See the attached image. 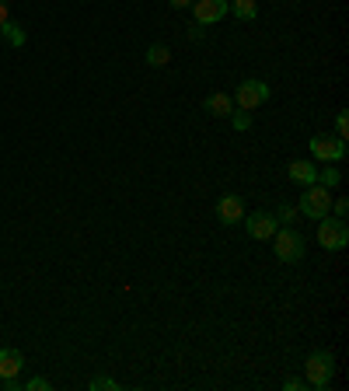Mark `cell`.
<instances>
[{
	"mask_svg": "<svg viewBox=\"0 0 349 391\" xmlns=\"http://www.w3.org/2000/svg\"><path fill=\"white\" fill-rule=\"evenodd\" d=\"M276 259L279 262H301L304 259V234L294 231V227H276Z\"/></svg>",
	"mask_w": 349,
	"mask_h": 391,
	"instance_id": "3",
	"label": "cell"
},
{
	"mask_svg": "<svg viewBox=\"0 0 349 391\" xmlns=\"http://www.w3.org/2000/svg\"><path fill=\"white\" fill-rule=\"evenodd\" d=\"M217 217L223 220V224H241V217H245L241 199H238V196H223L217 203Z\"/></svg>",
	"mask_w": 349,
	"mask_h": 391,
	"instance_id": "10",
	"label": "cell"
},
{
	"mask_svg": "<svg viewBox=\"0 0 349 391\" xmlns=\"http://www.w3.org/2000/svg\"><path fill=\"white\" fill-rule=\"evenodd\" d=\"M328 210H332V196H328V189L325 185H318V182H311L304 189V196H301V214L311 220H321L328 217Z\"/></svg>",
	"mask_w": 349,
	"mask_h": 391,
	"instance_id": "4",
	"label": "cell"
},
{
	"mask_svg": "<svg viewBox=\"0 0 349 391\" xmlns=\"http://www.w3.org/2000/svg\"><path fill=\"white\" fill-rule=\"evenodd\" d=\"M172 7H192V0H168Z\"/></svg>",
	"mask_w": 349,
	"mask_h": 391,
	"instance_id": "25",
	"label": "cell"
},
{
	"mask_svg": "<svg viewBox=\"0 0 349 391\" xmlns=\"http://www.w3.org/2000/svg\"><path fill=\"white\" fill-rule=\"evenodd\" d=\"M304 374H307V385L318 391H328L332 385V374H336V356L332 353H325V349H318V353H311L304 363Z\"/></svg>",
	"mask_w": 349,
	"mask_h": 391,
	"instance_id": "1",
	"label": "cell"
},
{
	"mask_svg": "<svg viewBox=\"0 0 349 391\" xmlns=\"http://www.w3.org/2000/svg\"><path fill=\"white\" fill-rule=\"evenodd\" d=\"M311 154L325 165H336V161H346V140L339 136H328V133H318L311 136Z\"/></svg>",
	"mask_w": 349,
	"mask_h": 391,
	"instance_id": "5",
	"label": "cell"
},
{
	"mask_svg": "<svg viewBox=\"0 0 349 391\" xmlns=\"http://www.w3.org/2000/svg\"><path fill=\"white\" fill-rule=\"evenodd\" d=\"M231 123H234V130L238 133H245V130H252V116L241 109V112H231Z\"/></svg>",
	"mask_w": 349,
	"mask_h": 391,
	"instance_id": "18",
	"label": "cell"
},
{
	"mask_svg": "<svg viewBox=\"0 0 349 391\" xmlns=\"http://www.w3.org/2000/svg\"><path fill=\"white\" fill-rule=\"evenodd\" d=\"M172 60V53H168V45H161V43H154L150 49H147V63L150 67H165Z\"/></svg>",
	"mask_w": 349,
	"mask_h": 391,
	"instance_id": "15",
	"label": "cell"
},
{
	"mask_svg": "<svg viewBox=\"0 0 349 391\" xmlns=\"http://www.w3.org/2000/svg\"><path fill=\"white\" fill-rule=\"evenodd\" d=\"M87 388L91 391H119V381H112V378H105V374H98V378H91V381H87Z\"/></svg>",
	"mask_w": 349,
	"mask_h": 391,
	"instance_id": "16",
	"label": "cell"
},
{
	"mask_svg": "<svg viewBox=\"0 0 349 391\" xmlns=\"http://www.w3.org/2000/svg\"><path fill=\"white\" fill-rule=\"evenodd\" d=\"M336 136H339V140H346V136H349V116H346V112H339V116H336Z\"/></svg>",
	"mask_w": 349,
	"mask_h": 391,
	"instance_id": "19",
	"label": "cell"
},
{
	"mask_svg": "<svg viewBox=\"0 0 349 391\" xmlns=\"http://www.w3.org/2000/svg\"><path fill=\"white\" fill-rule=\"evenodd\" d=\"M332 210H336V217H343V220H346L349 203H346V199H336V203H332Z\"/></svg>",
	"mask_w": 349,
	"mask_h": 391,
	"instance_id": "22",
	"label": "cell"
},
{
	"mask_svg": "<svg viewBox=\"0 0 349 391\" xmlns=\"http://www.w3.org/2000/svg\"><path fill=\"white\" fill-rule=\"evenodd\" d=\"M21 367H25V356H21V349H14V346H4V349H0V381H11V378H18V374H21Z\"/></svg>",
	"mask_w": 349,
	"mask_h": 391,
	"instance_id": "9",
	"label": "cell"
},
{
	"mask_svg": "<svg viewBox=\"0 0 349 391\" xmlns=\"http://www.w3.org/2000/svg\"><path fill=\"white\" fill-rule=\"evenodd\" d=\"M7 21V0H0V25Z\"/></svg>",
	"mask_w": 349,
	"mask_h": 391,
	"instance_id": "24",
	"label": "cell"
},
{
	"mask_svg": "<svg viewBox=\"0 0 349 391\" xmlns=\"http://www.w3.org/2000/svg\"><path fill=\"white\" fill-rule=\"evenodd\" d=\"M192 14H196V25H217L227 14V0H192Z\"/></svg>",
	"mask_w": 349,
	"mask_h": 391,
	"instance_id": "7",
	"label": "cell"
},
{
	"mask_svg": "<svg viewBox=\"0 0 349 391\" xmlns=\"http://www.w3.org/2000/svg\"><path fill=\"white\" fill-rule=\"evenodd\" d=\"M349 241V227L343 217H321L318 224V245L321 248H328V252H339V248H346Z\"/></svg>",
	"mask_w": 349,
	"mask_h": 391,
	"instance_id": "2",
	"label": "cell"
},
{
	"mask_svg": "<svg viewBox=\"0 0 349 391\" xmlns=\"http://www.w3.org/2000/svg\"><path fill=\"white\" fill-rule=\"evenodd\" d=\"M227 14H234L238 21H252L259 14V7H255V0H231L227 4Z\"/></svg>",
	"mask_w": 349,
	"mask_h": 391,
	"instance_id": "14",
	"label": "cell"
},
{
	"mask_svg": "<svg viewBox=\"0 0 349 391\" xmlns=\"http://www.w3.org/2000/svg\"><path fill=\"white\" fill-rule=\"evenodd\" d=\"M290 178H294V182H301V185L318 182V168H314V161H294V165H290Z\"/></svg>",
	"mask_w": 349,
	"mask_h": 391,
	"instance_id": "13",
	"label": "cell"
},
{
	"mask_svg": "<svg viewBox=\"0 0 349 391\" xmlns=\"http://www.w3.org/2000/svg\"><path fill=\"white\" fill-rule=\"evenodd\" d=\"M21 391H49V378H32Z\"/></svg>",
	"mask_w": 349,
	"mask_h": 391,
	"instance_id": "20",
	"label": "cell"
},
{
	"mask_svg": "<svg viewBox=\"0 0 349 391\" xmlns=\"http://www.w3.org/2000/svg\"><path fill=\"white\" fill-rule=\"evenodd\" d=\"M0 35H4V43H7V45H14V49H21V45L28 43V32H25L21 25H14L11 18H7V21L0 25Z\"/></svg>",
	"mask_w": 349,
	"mask_h": 391,
	"instance_id": "12",
	"label": "cell"
},
{
	"mask_svg": "<svg viewBox=\"0 0 349 391\" xmlns=\"http://www.w3.org/2000/svg\"><path fill=\"white\" fill-rule=\"evenodd\" d=\"M234 101H238V109H245V112H252V109H259L269 101V84L259 81V77H248V81H241L238 91H234Z\"/></svg>",
	"mask_w": 349,
	"mask_h": 391,
	"instance_id": "6",
	"label": "cell"
},
{
	"mask_svg": "<svg viewBox=\"0 0 349 391\" xmlns=\"http://www.w3.org/2000/svg\"><path fill=\"white\" fill-rule=\"evenodd\" d=\"M339 178H343V175L336 172V168H318V185H325V189L339 185Z\"/></svg>",
	"mask_w": 349,
	"mask_h": 391,
	"instance_id": "17",
	"label": "cell"
},
{
	"mask_svg": "<svg viewBox=\"0 0 349 391\" xmlns=\"http://www.w3.org/2000/svg\"><path fill=\"white\" fill-rule=\"evenodd\" d=\"M241 220H245L248 238H255V241H269L276 234V224H279L272 214H252V217H241Z\"/></svg>",
	"mask_w": 349,
	"mask_h": 391,
	"instance_id": "8",
	"label": "cell"
},
{
	"mask_svg": "<svg viewBox=\"0 0 349 391\" xmlns=\"http://www.w3.org/2000/svg\"><path fill=\"white\" fill-rule=\"evenodd\" d=\"M283 388H287V391H304V381H297V378H290V381H287Z\"/></svg>",
	"mask_w": 349,
	"mask_h": 391,
	"instance_id": "23",
	"label": "cell"
},
{
	"mask_svg": "<svg viewBox=\"0 0 349 391\" xmlns=\"http://www.w3.org/2000/svg\"><path fill=\"white\" fill-rule=\"evenodd\" d=\"M206 112H214L217 119H227V116L234 112V98H227L223 91H214V94H206Z\"/></svg>",
	"mask_w": 349,
	"mask_h": 391,
	"instance_id": "11",
	"label": "cell"
},
{
	"mask_svg": "<svg viewBox=\"0 0 349 391\" xmlns=\"http://www.w3.org/2000/svg\"><path fill=\"white\" fill-rule=\"evenodd\" d=\"M297 217V206H290V203H283V206H279V220H283V224H290V220Z\"/></svg>",
	"mask_w": 349,
	"mask_h": 391,
	"instance_id": "21",
	"label": "cell"
}]
</instances>
